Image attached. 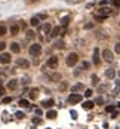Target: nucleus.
<instances>
[{"instance_id": "obj_32", "label": "nucleus", "mask_w": 120, "mask_h": 129, "mask_svg": "<svg viewBox=\"0 0 120 129\" xmlns=\"http://www.w3.org/2000/svg\"><path fill=\"white\" fill-rule=\"evenodd\" d=\"M6 27H5V25H0V36H5V34H6Z\"/></svg>"}, {"instance_id": "obj_25", "label": "nucleus", "mask_w": 120, "mask_h": 129, "mask_svg": "<svg viewBox=\"0 0 120 129\" xmlns=\"http://www.w3.org/2000/svg\"><path fill=\"white\" fill-rule=\"evenodd\" d=\"M19 105H21V107H28L30 102H28L27 99H19Z\"/></svg>"}, {"instance_id": "obj_47", "label": "nucleus", "mask_w": 120, "mask_h": 129, "mask_svg": "<svg viewBox=\"0 0 120 129\" xmlns=\"http://www.w3.org/2000/svg\"><path fill=\"white\" fill-rule=\"evenodd\" d=\"M48 129H49V128H48Z\"/></svg>"}, {"instance_id": "obj_40", "label": "nucleus", "mask_w": 120, "mask_h": 129, "mask_svg": "<svg viewBox=\"0 0 120 129\" xmlns=\"http://www.w3.org/2000/svg\"><path fill=\"white\" fill-rule=\"evenodd\" d=\"M70 114H71V117H73V119H77V113H76L74 110H71V111H70Z\"/></svg>"}, {"instance_id": "obj_23", "label": "nucleus", "mask_w": 120, "mask_h": 129, "mask_svg": "<svg viewBox=\"0 0 120 129\" xmlns=\"http://www.w3.org/2000/svg\"><path fill=\"white\" fill-rule=\"evenodd\" d=\"M54 46H55L56 49H62V48H64V42H62V40H55Z\"/></svg>"}, {"instance_id": "obj_18", "label": "nucleus", "mask_w": 120, "mask_h": 129, "mask_svg": "<svg viewBox=\"0 0 120 129\" xmlns=\"http://www.w3.org/2000/svg\"><path fill=\"white\" fill-rule=\"evenodd\" d=\"M37 93H39V89H37V88H34V89H31V91H30L28 95H30V98H31V99H36V98H37Z\"/></svg>"}, {"instance_id": "obj_36", "label": "nucleus", "mask_w": 120, "mask_h": 129, "mask_svg": "<svg viewBox=\"0 0 120 129\" xmlns=\"http://www.w3.org/2000/svg\"><path fill=\"white\" fill-rule=\"evenodd\" d=\"M105 110L108 111V113H113V111H114V105H108V107H107Z\"/></svg>"}, {"instance_id": "obj_22", "label": "nucleus", "mask_w": 120, "mask_h": 129, "mask_svg": "<svg viewBox=\"0 0 120 129\" xmlns=\"http://www.w3.org/2000/svg\"><path fill=\"white\" fill-rule=\"evenodd\" d=\"M42 30L45 31V34H50V31H52V27H50V24H45L43 27H42Z\"/></svg>"}, {"instance_id": "obj_48", "label": "nucleus", "mask_w": 120, "mask_h": 129, "mask_svg": "<svg viewBox=\"0 0 120 129\" xmlns=\"http://www.w3.org/2000/svg\"><path fill=\"white\" fill-rule=\"evenodd\" d=\"M119 74H120V73H119Z\"/></svg>"}, {"instance_id": "obj_19", "label": "nucleus", "mask_w": 120, "mask_h": 129, "mask_svg": "<svg viewBox=\"0 0 120 129\" xmlns=\"http://www.w3.org/2000/svg\"><path fill=\"white\" fill-rule=\"evenodd\" d=\"M56 116H58V113H56L55 110H49L48 113H46V117H48V119H55Z\"/></svg>"}, {"instance_id": "obj_17", "label": "nucleus", "mask_w": 120, "mask_h": 129, "mask_svg": "<svg viewBox=\"0 0 120 129\" xmlns=\"http://www.w3.org/2000/svg\"><path fill=\"white\" fill-rule=\"evenodd\" d=\"M18 33H19V25H16V24L11 25V34L12 36H16Z\"/></svg>"}, {"instance_id": "obj_3", "label": "nucleus", "mask_w": 120, "mask_h": 129, "mask_svg": "<svg viewBox=\"0 0 120 129\" xmlns=\"http://www.w3.org/2000/svg\"><path fill=\"white\" fill-rule=\"evenodd\" d=\"M102 58H104V61H105V62H113L114 55H113V52H111V50L104 49V50H102Z\"/></svg>"}, {"instance_id": "obj_42", "label": "nucleus", "mask_w": 120, "mask_h": 129, "mask_svg": "<svg viewBox=\"0 0 120 129\" xmlns=\"http://www.w3.org/2000/svg\"><path fill=\"white\" fill-rule=\"evenodd\" d=\"M113 3H114V6L120 7V0H113Z\"/></svg>"}, {"instance_id": "obj_12", "label": "nucleus", "mask_w": 120, "mask_h": 129, "mask_svg": "<svg viewBox=\"0 0 120 129\" xmlns=\"http://www.w3.org/2000/svg\"><path fill=\"white\" fill-rule=\"evenodd\" d=\"M61 31H62V28H61V27H55L52 31H50L49 36H50V37H58L59 34H61Z\"/></svg>"}, {"instance_id": "obj_2", "label": "nucleus", "mask_w": 120, "mask_h": 129, "mask_svg": "<svg viewBox=\"0 0 120 129\" xmlns=\"http://www.w3.org/2000/svg\"><path fill=\"white\" fill-rule=\"evenodd\" d=\"M28 52L31 56H39L42 54V46L39 45V43H33V45L28 48Z\"/></svg>"}, {"instance_id": "obj_4", "label": "nucleus", "mask_w": 120, "mask_h": 129, "mask_svg": "<svg viewBox=\"0 0 120 129\" xmlns=\"http://www.w3.org/2000/svg\"><path fill=\"white\" fill-rule=\"evenodd\" d=\"M67 101L70 102V104H77V102L82 101V95H79V93H71V95L68 97Z\"/></svg>"}, {"instance_id": "obj_15", "label": "nucleus", "mask_w": 120, "mask_h": 129, "mask_svg": "<svg viewBox=\"0 0 120 129\" xmlns=\"http://www.w3.org/2000/svg\"><path fill=\"white\" fill-rule=\"evenodd\" d=\"M54 104H55V101H54L52 98H50V99H46V101H43V102H42V105H43L45 108H50Z\"/></svg>"}, {"instance_id": "obj_13", "label": "nucleus", "mask_w": 120, "mask_h": 129, "mask_svg": "<svg viewBox=\"0 0 120 129\" xmlns=\"http://www.w3.org/2000/svg\"><path fill=\"white\" fill-rule=\"evenodd\" d=\"M93 107H95V102L93 101H84L83 102V108L84 110H92Z\"/></svg>"}, {"instance_id": "obj_37", "label": "nucleus", "mask_w": 120, "mask_h": 129, "mask_svg": "<svg viewBox=\"0 0 120 129\" xmlns=\"http://www.w3.org/2000/svg\"><path fill=\"white\" fill-rule=\"evenodd\" d=\"M5 48H6V43L5 42H0V50H2V52L5 50Z\"/></svg>"}, {"instance_id": "obj_24", "label": "nucleus", "mask_w": 120, "mask_h": 129, "mask_svg": "<svg viewBox=\"0 0 120 129\" xmlns=\"http://www.w3.org/2000/svg\"><path fill=\"white\" fill-rule=\"evenodd\" d=\"M90 79H92V85H95V86H96V85L99 83V79H98V76H96V74H92V76H90Z\"/></svg>"}, {"instance_id": "obj_46", "label": "nucleus", "mask_w": 120, "mask_h": 129, "mask_svg": "<svg viewBox=\"0 0 120 129\" xmlns=\"http://www.w3.org/2000/svg\"><path fill=\"white\" fill-rule=\"evenodd\" d=\"M117 105H119V107H120V102H119V104H117Z\"/></svg>"}, {"instance_id": "obj_33", "label": "nucleus", "mask_w": 120, "mask_h": 129, "mask_svg": "<svg viewBox=\"0 0 120 129\" xmlns=\"http://www.w3.org/2000/svg\"><path fill=\"white\" fill-rule=\"evenodd\" d=\"M11 101H12V98H11V97H5V98L2 99V102H3V104H9Z\"/></svg>"}, {"instance_id": "obj_14", "label": "nucleus", "mask_w": 120, "mask_h": 129, "mask_svg": "<svg viewBox=\"0 0 120 129\" xmlns=\"http://www.w3.org/2000/svg\"><path fill=\"white\" fill-rule=\"evenodd\" d=\"M83 89H84V86H83L82 83H77V85H74L73 88H71L73 93H77V92H80V91H83Z\"/></svg>"}, {"instance_id": "obj_41", "label": "nucleus", "mask_w": 120, "mask_h": 129, "mask_svg": "<svg viewBox=\"0 0 120 129\" xmlns=\"http://www.w3.org/2000/svg\"><path fill=\"white\" fill-rule=\"evenodd\" d=\"M82 67L84 68V70H88V68H89V62H83V64H82Z\"/></svg>"}, {"instance_id": "obj_28", "label": "nucleus", "mask_w": 120, "mask_h": 129, "mask_svg": "<svg viewBox=\"0 0 120 129\" xmlns=\"http://www.w3.org/2000/svg\"><path fill=\"white\" fill-rule=\"evenodd\" d=\"M68 22H70V18H68V16H65V18L61 19V24L64 25V27H65V25H68Z\"/></svg>"}, {"instance_id": "obj_39", "label": "nucleus", "mask_w": 120, "mask_h": 129, "mask_svg": "<svg viewBox=\"0 0 120 129\" xmlns=\"http://www.w3.org/2000/svg\"><path fill=\"white\" fill-rule=\"evenodd\" d=\"M46 18H48L46 13H40V15H39V19H46Z\"/></svg>"}, {"instance_id": "obj_45", "label": "nucleus", "mask_w": 120, "mask_h": 129, "mask_svg": "<svg viewBox=\"0 0 120 129\" xmlns=\"http://www.w3.org/2000/svg\"><path fill=\"white\" fill-rule=\"evenodd\" d=\"M36 114H37V116H40V114H42V110H40V108H37V110H36Z\"/></svg>"}, {"instance_id": "obj_34", "label": "nucleus", "mask_w": 120, "mask_h": 129, "mask_svg": "<svg viewBox=\"0 0 120 129\" xmlns=\"http://www.w3.org/2000/svg\"><path fill=\"white\" fill-rule=\"evenodd\" d=\"M33 123H34V125H40V123H42V119L34 117V119H33Z\"/></svg>"}, {"instance_id": "obj_5", "label": "nucleus", "mask_w": 120, "mask_h": 129, "mask_svg": "<svg viewBox=\"0 0 120 129\" xmlns=\"http://www.w3.org/2000/svg\"><path fill=\"white\" fill-rule=\"evenodd\" d=\"M16 65L21 67V68H24V70H27V68L30 67V62L25 58H18V59H16Z\"/></svg>"}, {"instance_id": "obj_9", "label": "nucleus", "mask_w": 120, "mask_h": 129, "mask_svg": "<svg viewBox=\"0 0 120 129\" xmlns=\"http://www.w3.org/2000/svg\"><path fill=\"white\" fill-rule=\"evenodd\" d=\"M101 13L104 16H110V15H116L117 12L113 11V9H110V7H101Z\"/></svg>"}, {"instance_id": "obj_16", "label": "nucleus", "mask_w": 120, "mask_h": 129, "mask_svg": "<svg viewBox=\"0 0 120 129\" xmlns=\"http://www.w3.org/2000/svg\"><path fill=\"white\" fill-rule=\"evenodd\" d=\"M11 50H12V52L13 54H18L19 52V50H21V48H19V45H18V43H11Z\"/></svg>"}, {"instance_id": "obj_21", "label": "nucleus", "mask_w": 120, "mask_h": 129, "mask_svg": "<svg viewBox=\"0 0 120 129\" xmlns=\"http://www.w3.org/2000/svg\"><path fill=\"white\" fill-rule=\"evenodd\" d=\"M49 79H50V80H55V82H59V80H61V74H58V73L49 74Z\"/></svg>"}, {"instance_id": "obj_8", "label": "nucleus", "mask_w": 120, "mask_h": 129, "mask_svg": "<svg viewBox=\"0 0 120 129\" xmlns=\"http://www.w3.org/2000/svg\"><path fill=\"white\" fill-rule=\"evenodd\" d=\"M58 65V56H50L48 59V67L49 68H56Z\"/></svg>"}, {"instance_id": "obj_30", "label": "nucleus", "mask_w": 120, "mask_h": 129, "mask_svg": "<svg viewBox=\"0 0 120 129\" xmlns=\"http://www.w3.org/2000/svg\"><path fill=\"white\" fill-rule=\"evenodd\" d=\"M24 116H25V114L22 113V111H16V113H15V117H16V119H24Z\"/></svg>"}, {"instance_id": "obj_1", "label": "nucleus", "mask_w": 120, "mask_h": 129, "mask_svg": "<svg viewBox=\"0 0 120 129\" xmlns=\"http://www.w3.org/2000/svg\"><path fill=\"white\" fill-rule=\"evenodd\" d=\"M77 61H79V55H77L76 52H71V54H68V56L65 58V62L68 67H74L77 64Z\"/></svg>"}, {"instance_id": "obj_43", "label": "nucleus", "mask_w": 120, "mask_h": 129, "mask_svg": "<svg viewBox=\"0 0 120 129\" xmlns=\"http://www.w3.org/2000/svg\"><path fill=\"white\" fill-rule=\"evenodd\" d=\"M2 93H5V88H3L2 85H0V95H2Z\"/></svg>"}, {"instance_id": "obj_7", "label": "nucleus", "mask_w": 120, "mask_h": 129, "mask_svg": "<svg viewBox=\"0 0 120 129\" xmlns=\"http://www.w3.org/2000/svg\"><path fill=\"white\" fill-rule=\"evenodd\" d=\"M11 61H12V56H11V54L2 52V55H0V62H2V64H9Z\"/></svg>"}, {"instance_id": "obj_6", "label": "nucleus", "mask_w": 120, "mask_h": 129, "mask_svg": "<svg viewBox=\"0 0 120 129\" xmlns=\"http://www.w3.org/2000/svg\"><path fill=\"white\" fill-rule=\"evenodd\" d=\"M92 61H93V64H95V65H99V64H101V58H99V49H98V48H95V49H93V56H92Z\"/></svg>"}, {"instance_id": "obj_44", "label": "nucleus", "mask_w": 120, "mask_h": 129, "mask_svg": "<svg viewBox=\"0 0 120 129\" xmlns=\"http://www.w3.org/2000/svg\"><path fill=\"white\" fill-rule=\"evenodd\" d=\"M67 86H68V85H65V83H62V85H61V91H64V89H67Z\"/></svg>"}, {"instance_id": "obj_10", "label": "nucleus", "mask_w": 120, "mask_h": 129, "mask_svg": "<svg viewBox=\"0 0 120 129\" xmlns=\"http://www.w3.org/2000/svg\"><path fill=\"white\" fill-rule=\"evenodd\" d=\"M16 88H18V80L16 79H12V80L7 82V89L9 91H15Z\"/></svg>"}, {"instance_id": "obj_35", "label": "nucleus", "mask_w": 120, "mask_h": 129, "mask_svg": "<svg viewBox=\"0 0 120 129\" xmlns=\"http://www.w3.org/2000/svg\"><path fill=\"white\" fill-rule=\"evenodd\" d=\"M95 104H104V98H101V97L96 98V99H95Z\"/></svg>"}, {"instance_id": "obj_20", "label": "nucleus", "mask_w": 120, "mask_h": 129, "mask_svg": "<svg viewBox=\"0 0 120 129\" xmlns=\"http://www.w3.org/2000/svg\"><path fill=\"white\" fill-rule=\"evenodd\" d=\"M39 22H40V19H39V16H33V18L30 19V24L33 25V27H37V25H39Z\"/></svg>"}, {"instance_id": "obj_29", "label": "nucleus", "mask_w": 120, "mask_h": 129, "mask_svg": "<svg viewBox=\"0 0 120 129\" xmlns=\"http://www.w3.org/2000/svg\"><path fill=\"white\" fill-rule=\"evenodd\" d=\"M119 91H120V80H117V82H116V89H114V95H117V93H119Z\"/></svg>"}, {"instance_id": "obj_26", "label": "nucleus", "mask_w": 120, "mask_h": 129, "mask_svg": "<svg viewBox=\"0 0 120 129\" xmlns=\"http://www.w3.org/2000/svg\"><path fill=\"white\" fill-rule=\"evenodd\" d=\"M27 37H28V39H34V37H36V33H34L33 30H28V31H27Z\"/></svg>"}, {"instance_id": "obj_11", "label": "nucleus", "mask_w": 120, "mask_h": 129, "mask_svg": "<svg viewBox=\"0 0 120 129\" xmlns=\"http://www.w3.org/2000/svg\"><path fill=\"white\" fill-rule=\"evenodd\" d=\"M105 77L107 79H114L116 77V70L114 68H108V70L105 71Z\"/></svg>"}, {"instance_id": "obj_31", "label": "nucleus", "mask_w": 120, "mask_h": 129, "mask_svg": "<svg viewBox=\"0 0 120 129\" xmlns=\"http://www.w3.org/2000/svg\"><path fill=\"white\" fill-rule=\"evenodd\" d=\"M92 93H93L92 89H86V92H84V97H86V98H90V97H92Z\"/></svg>"}, {"instance_id": "obj_38", "label": "nucleus", "mask_w": 120, "mask_h": 129, "mask_svg": "<svg viewBox=\"0 0 120 129\" xmlns=\"http://www.w3.org/2000/svg\"><path fill=\"white\" fill-rule=\"evenodd\" d=\"M114 50H116V54H120V42L116 45V49H114Z\"/></svg>"}, {"instance_id": "obj_27", "label": "nucleus", "mask_w": 120, "mask_h": 129, "mask_svg": "<svg viewBox=\"0 0 120 129\" xmlns=\"http://www.w3.org/2000/svg\"><path fill=\"white\" fill-rule=\"evenodd\" d=\"M95 19L99 21V22H102L104 19H107V16H104V15H96V16H95Z\"/></svg>"}]
</instances>
